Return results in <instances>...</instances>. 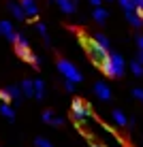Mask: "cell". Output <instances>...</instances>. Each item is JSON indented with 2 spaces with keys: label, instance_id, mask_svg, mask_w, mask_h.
<instances>
[{
  "label": "cell",
  "instance_id": "cell-12",
  "mask_svg": "<svg viewBox=\"0 0 143 147\" xmlns=\"http://www.w3.org/2000/svg\"><path fill=\"white\" fill-rule=\"evenodd\" d=\"M9 11H11V13H13V17H15V19H19V22H24V19H26V13H24L22 4L11 2V4H9Z\"/></svg>",
  "mask_w": 143,
  "mask_h": 147
},
{
  "label": "cell",
  "instance_id": "cell-31",
  "mask_svg": "<svg viewBox=\"0 0 143 147\" xmlns=\"http://www.w3.org/2000/svg\"><path fill=\"white\" fill-rule=\"evenodd\" d=\"M137 9H141V11H143V2H141V4H139V7H137Z\"/></svg>",
  "mask_w": 143,
  "mask_h": 147
},
{
  "label": "cell",
  "instance_id": "cell-5",
  "mask_svg": "<svg viewBox=\"0 0 143 147\" xmlns=\"http://www.w3.org/2000/svg\"><path fill=\"white\" fill-rule=\"evenodd\" d=\"M15 53L19 55L22 60H26V62H30L32 66H39V58L34 55L32 51H30V47H28V40L19 34L17 40H15Z\"/></svg>",
  "mask_w": 143,
  "mask_h": 147
},
{
  "label": "cell",
  "instance_id": "cell-16",
  "mask_svg": "<svg viewBox=\"0 0 143 147\" xmlns=\"http://www.w3.org/2000/svg\"><path fill=\"white\" fill-rule=\"evenodd\" d=\"M0 115H2V117H7V119H15V111H13V107L11 105H7V102H2L0 105Z\"/></svg>",
  "mask_w": 143,
  "mask_h": 147
},
{
  "label": "cell",
  "instance_id": "cell-6",
  "mask_svg": "<svg viewBox=\"0 0 143 147\" xmlns=\"http://www.w3.org/2000/svg\"><path fill=\"white\" fill-rule=\"evenodd\" d=\"M0 34H2L4 38H9L11 43H15L17 36H19V34L15 32V26H13L11 22H7V19H2V22H0Z\"/></svg>",
  "mask_w": 143,
  "mask_h": 147
},
{
  "label": "cell",
  "instance_id": "cell-22",
  "mask_svg": "<svg viewBox=\"0 0 143 147\" xmlns=\"http://www.w3.org/2000/svg\"><path fill=\"white\" fill-rule=\"evenodd\" d=\"M34 145H37V147H54L52 141L45 139V136H37V139H34Z\"/></svg>",
  "mask_w": 143,
  "mask_h": 147
},
{
  "label": "cell",
  "instance_id": "cell-9",
  "mask_svg": "<svg viewBox=\"0 0 143 147\" xmlns=\"http://www.w3.org/2000/svg\"><path fill=\"white\" fill-rule=\"evenodd\" d=\"M56 4L60 7V11L66 13V15H70V13H75V9H77V4H75V0H54Z\"/></svg>",
  "mask_w": 143,
  "mask_h": 147
},
{
  "label": "cell",
  "instance_id": "cell-13",
  "mask_svg": "<svg viewBox=\"0 0 143 147\" xmlns=\"http://www.w3.org/2000/svg\"><path fill=\"white\" fill-rule=\"evenodd\" d=\"M92 17H94L98 24H105L107 17H109V11H107V9H103V7H96L94 11H92Z\"/></svg>",
  "mask_w": 143,
  "mask_h": 147
},
{
  "label": "cell",
  "instance_id": "cell-32",
  "mask_svg": "<svg viewBox=\"0 0 143 147\" xmlns=\"http://www.w3.org/2000/svg\"><path fill=\"white\" fill-rule=\"evenodd\" d=\"M94 147H100V145H94Z\"/></svg>",
  "mask_w": 143,
  "mask_h": 147
},
{
  "label": "cell",
  "instance_id": "cell-19",
  "mask_svg": "<svg viewBox=\"0 0 143 147\" xmlns=\"http://www.w3.org/2000/svg\"><path fill=\"white\" fill-rule=\"evenodd\" d=\"M92 40H94V43H98L100 47H105V49H109V38L105 36L103 32H96L94 36H92Z\"/></svg>",
  "mask_w": 143,
  "mask_h": 147
},
{
  "label": "cell",
  "instance_id": "cell-8",
  "mask_svg": "<svg viewBox=\"0 0 143 147\" xmlns=\"http://www.w3.org/2000/svg\"><path fill=\"white\" fill-rule=\"evenodd\" d=\"M19 4H22L26 17H37V15H39V7H37V2H34V0H22Z\"/></svg>",
  "mask_w": 143,
  "mask_h": 147
},
{
  "label": "cell",
  "instance_id": "cell-20",
  "mask_svg": "<svg viewBox=\"0 0 143 147\" xmlns=\"http://www.w3.org/2000/svg\"><path fill=\"white\" fill-rule=\"evenodd\" d=\"M9 94H11V98L15 100V102H19V100L24 98V92H22V88H17V85H11V88H9Z\"/></svg>",
  "mask_w": 143,
  "mask_h": 147
},
{
  "label": "cell",
  "instance_id": "cell-26",
  "mask_svg": "<svg viewBox=\"0 0 143 147\" xmlns=\"http://www.w3.org/2000/svg\"><path fill=\"white\" fill-rule=\"evenodd\" d=\"M132 96H135L137 100H141V102H143V90H141V88H135V90H132Z\"/></svg>",
  "mask_w": 143,
  "mask_h": 147
},
{
  "label": "cell",
  "instance_id": "cell-15",
  "mask_svg": "<svg viewBox=\"0 0 143 147\" xmlns=\"http://www.w3.org/2000/svg\"><path fill=\"white\" fill-rule=\"evenodd\" d=\"M126 19H128L135 28H143V19L137 15V11H126Z\"/></svg>",
  "mask_w": 143,
  "mask_h": 147
},
{
  "label": "cell",
  "instance_id": "cell-4",
  "mask_svg": "<svg viewBox=\"0 0 143 147\" xmlns=\"http://www.w3.org/2000/svg\"><path fill=\"white\" fill-rule=\"evenodd\" d=\"M58 70L62 73V77L66 81H73V83H79V81H83V75L79 73V68L75 66L73 62H68V60H58Z\"/></svg>",
  "mask_w": 143,
  "mask_h": 147
},
{
  "label": "cell",
  "instance_id": "cell-30",
  "mask_svg": "<svg viewBox=\"0 0 143 147\" xmlns=\"http://www.w3.org/2000/svg\"><path fill=\"white\" fill-rule=\"evenodd\" d=\"M132 2H135V7H139V4L143 2V0H132Z\"/></svg>",
  "mask_w": 143,
  "mask_h": 147
},
{
  "label": "cell",
  "instance_id": "cell-7",
  "mask_svg": "<svg viewBox=\"0 0 143 147\" xmlns=\"http://www.w3.org/2000/svg\"><path fill=\"white\" fill-rule=\"evenodd\" d=\"M94 94L98 96L100 100H109L111 98V88L105 83V81H96L94 83Z\"/></svg>",
  "mask_w": 143,
  "mask_h": 147
},
{
  "label": "cell",
  "instance_id": "cell-25",
  "mask_svg": "<svg viewBox=\"0 0 143 147\" xmlns=\"http://www.w3.org/2000/svg\"><path fill=\"white\" fill-rule=\"evenodd\" d=\"M64 90H66L68 94H73V92H75V83H73V81H66V79H64Z\"/></svg>",
  "mask_w": 143,
  "mask_h": 147
},
{
  "label": "cell",
  "instance_id": "cell-11",
  "mask_svg": "<svg viewBox=\"0 0 143 147\" xmlns=\"http://www.w3.org/2000/svg\"><path fill=\"white\" fill-rule=\"evenodd\" d=\"M43 121H47V124H52V126H62L64 124V119L58 117L54 111H45V113H43Z\"/></svg>",
  "mask_w": 143,
  "mask_h": 147
},
{
  "label": "cell",
  "instance_id": "cell-23",
  "mask_svg": "<svg viewBox=\"0 0 143 147\" xmlns=\"http://www.w3.org/2000/svg\"><path fill=\"white\" fill-rule=\"evenodd\" d=\"M120 4L124 7V13H126V11H137V7H135V2H132V0H120Z\"/></svg>",
  "mask_w": 143,
  "mask_h": 147
},
{
  "label": "cell",
  "instance_id": "cell-14",
  "mask_svg": "<svg viewBox=\"0 0 143 147\" xmlns=\"http://www.w3.org/2000/svg\"><path fill=\"white\" fill-rule=\"evenodd\" d=\"M34 98L37 100L45 98V83H43V79H34Z\"/></svg>",
  "mask_w": 143,
  "mask_h": 147
},
{
  "label": "cell",
  "instance_id": "cell-18",
  "mask_svg": "<svg viewBox=\"0 0 143 147\" xmlns=\"http://www.w3.org/2000/svg\"><path fill=\"white\" fill-rule=\"evenodd\" d=\"M34 26H37V32L45 38V43H47V45H52V38H49V34H47V26H45V24H41V22H37Z\"/></svg>",
  "mask_w": 143,
  "mask_h": 147
},
{
  "label": "cell",
  "instance_id": "cell-1",
  "mask_svg": "<svg viewBox=\"0 0 143 147\" xmlns=\"http://www.w3.org/2000/svg\"><path fill=\"white\" fill-rule=\"evenodd\" d=\"M126 68V62L120 53H109V60L100 66V70L107 75V77H122Z\"/></svg>",
  "mask_w": 143,
  "mask_h": 147
},
{
  "label": "cell",
  "instance_id": "cell-27",
  "mask_svg": "<svg viewBox=\"0 0 143 147\" xmlns=\"http://www.w3.org/2000/svg\"><path fill=\"white\" fill-rule=\"evenodd\" d=\"M100 2H103V0H90V4H92L94 9H96V7H100Z\"/></svg>",
  "mask_w": 143,
  "mask_h": 147
},
{
  "label": "cell",
  "instance_id": "cell-10",
  "mask_svg": "<svg viewBox=\"0 0 143 147\" xmlns=\"http://www.w3.org/2000/svg\"><path fill=\"white\" fill-rule=\"evenodd\" d=\"M111 117H113V124H115V126H120V128H124V126H128V117H126V115H124V111L115 109L113 113H111Z\"/></svg>",
  "mask_w": 143,
  "mask_h": 147
},
{
  "label": "cell",
  "instance_id": "cell-3",
  "mask_svg": "<svg viewBox=\"0 0 143 147\" xmlns=\"http://www.w3.org/2000/svg\"><path fill=\"white\" fill-rule=\"evenodd\" d=\"M83 45H85V49H88V55H90V60L96 64V66H103V64L109 60V51H107L105 47H100L98 43H94V40H83Z\"/></svg>",
  "mask_w": 143,
  "mask_h": 147
},
{
  "label": "cell",
  "instance_id": "cell-28",
  "mask_svg": "<svg viewBox=\"0 0 143 147\" xmlns=\"http://www.w3.org/2000/svg\"><path fill=\"white\" fill-rule=\"evenodd\" d=\"M137 45H139V49L143 51V36H137Z\"/></svg>",
  "mask_w": 143,
  "mask_h": 147
},
{
  "label": "cell",
  "instance_id": "cell-21",
  "mask_svg": "<svg viewBox=\"0 0 143 147\" xmlns=\"http://www.w3.org/2000/svg\"><path fill=\"white\" fill-rule=\"evenodd\" d=\"M130 70L137 75V77H143V64L137 62V60H135V62H130Z\"/></svg>",
  "mask_w": 143,
  "mask_h": 147
},
{
  "label": "cell",
  "instance_id": "cell-29",
  "mask_svg": "<svg viewBox=\"0 0 143 147\" xmlns=\"http://www.w3.org/2000/svg\"><path fill=\"white\" fill-rule=\"evenodd\" d=\"M137 62H141V64H143V51H139V55H137Z\"/></svg>",
  "mask_w": 143,
  "mask_h": 147
},
{
  "label": "cell",
  "instance_id": "cell-17",
  "mask_svg": "<svg viewBox=\"0 0 143 147\" xmlns=\"http://www.w3.org/2000/svg\"><path fill=\"white\" fill-rule=\"evenodd\" d=\"M19 88H22L24 96H34V81H30V79H24Z\"/></svg>",
  "mask_w": 143,
  "mask_h": 147
},
{
  "label": "cell",
  "instance_id": "cell-24",
  "mask_svg": "<svg viewBox=\"0 0 143 147\" xmlns=\"http://www.w3.org/2000/svg\"><path fill=\"white\" fill-rule=\"evenodd\" d=\"M0 100L2 102H7V105H11V94H9V90H0Z\"/></svg>",
  "mask_w": 143,
  "mask_h": 147
},
{
  "label": "cell",
  "instance_id": "cell-2",
  "mask_svg": "<svg viewBox=\"0 0 143 147\" xmlns=\"http://www.w3.org/2000/svg\"><path fill=\"white\" fill-rule=\"evenodd\" d=\"M70 115H73V119L77 121V126H83L85 121L92 117V109L88 102H83L81 98H75L73 105H70Z\"/></svg>",
  "mask_w": 143,
  "mask_h": 147
}]
</instances>
